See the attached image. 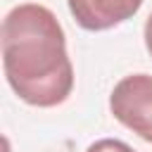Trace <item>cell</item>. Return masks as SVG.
<instances>
[{"mask_svg":"<svg viewBox=\"0 0 152 152\" xmlns=\"http://www.w3.org/2000/svg\"><path fill=\"white\" fill-rule=\"evenodd\" d=\"M86 152H135L131 145H126L124 140H116V138H102V140H95Z\"/></svg>","mask_w":152,"mask_h":152,"instance_id":"4","label":"cell"},{"mask_svg":"<svg viewBox=\"0 0 152 152\" xmlns=\"http://www.w3.org/2000/svg\"><path fill=\"white\" fill-rule=\"evenodd\" d=\"M76 24L86 31H107L131 19L142 0H66Z\"/></svg>","mask_w":152,"mask_h":152,"instance_id":"3","label":"cell"},{"mask_svg":"<svg viewBox=\"0 0 152 152\" xmlns=\"http://www.w3.org/2000/svg\"><path fill=\"white\" fill-rule=\"evenodd\" d=\"M109 109L121 126L133 131L145 142H152V76L150 74L124 76L109 95Z\"/></svg>","mask_w":152,"mask_h":152,"instance_id":"2","label":"cell"},{"mask_svg":"<svg viewBox=\"0 0 152 152\" xmlns=\"http://www.w3.org/2000/svg\"><path fill=\"white\" fill-rule=\"evenodd\" d=\"M145 48H147V52L152 55V12H150V17H147V21H145Z\"/></svg>","mask_w":152,"mask_h":152,"instance_id":"5","label":"cell"},{"mask_svg":"<svg viewBox=\"0 0 152 152\" xmlns=\"http://www.w3.org/2000/svg\"><path fill=\"white\" fill-rule=\"evenodd\" d=\"M2 69L10 88L31 107H57L74 88L66 36L55 12L24 2L2 19Z\"/></svg>","mask_w":152,"mask_h":152,"instance_id":"1","label":"cell"}]
</instances>
